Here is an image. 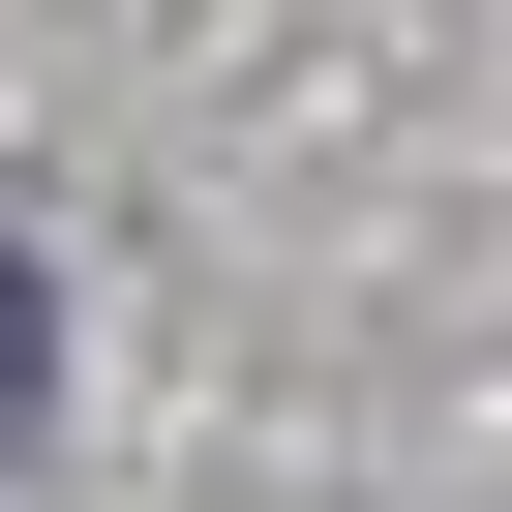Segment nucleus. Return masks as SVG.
<instances>
[{"instance_id":"obj_1","label":"nucleus","mask_w":512,"mask_h":512,"mask_svg":"<svg viewBox=\"0 0 512 512\" xmlns=\"http://www.w3.org/2000/svg\"><path fill=\"white\" fill-rule=\"evenodd\" d=\"M0 422H31V272H0Z\"/></svg>"}]
</instances>
